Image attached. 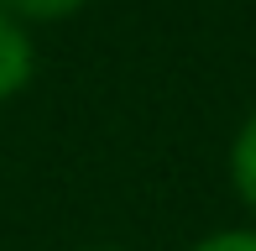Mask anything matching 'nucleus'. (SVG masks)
<instances>
[{
  "instance_id": "3",
  "label": "nucleus",
  "mask_w": 256,
  "mask_h": 251,
  "mask_svg": "<svg viewBox=\"0 0 256 251\" xmlns=\"http://www.w3.org/2000/svg\"><path fill=\"white\" fill-rule=\"evenodd\" d=\"M84 6V0H0V10L16 21H63L74 16V10Z\"/></svg>"
},
{
  "instance_id": "4",
  "label": "nucleus",
  "mask_w": 256,
  "mask_h": 251,
  "mask_svg": "<svg viewBox=\"0 0 256 251\" xmlns=\"http://www.w3.org/2000/svg\"><path fill=\"white\" fill-rule=\"evenodd\" d=\"M194 251H256V230H220L209 241H199Z\"/></svg>"
},
{
  "instance_id": "2",
  "label": "nucleus",
  "mask_w": 256,
  "mask_h": 251,
  "mask_svg": "<svg viewBox=\"0 0 256 251\" xmlns=\"http://www.w3.org/2000/svg\"><path fill=\"white\" fill-rule=\"evenodd\" d=\"M230 178H236V194L246 199V210L256 214V116L236 131V146H230Z\"/></svg>"
},
{
  "instance_id": "1",
  "label": "nucleus",
  "mask_w": 256,
  "mask_h": 251,
  "mask_svg": "<svg viewBox=\"0 0 256 251\" xmlns=\"http://www.w3.org/2000/svg\"><path fill=\"white\" fill-rule=\"evenodd\" d=\"M32 68H37V48H32L26 21L0 10V100L21 94V89L32 84Z\"/></svg>"
}]
</instances>
